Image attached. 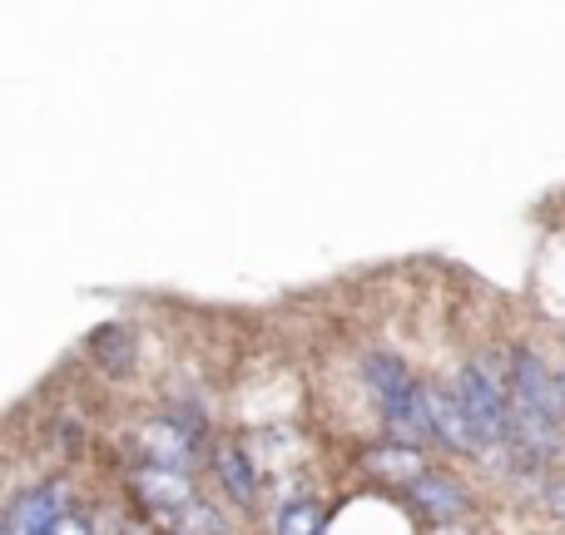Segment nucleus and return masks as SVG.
<instances>
[{"label": "nucleus", "mask_w": 565, "mask_h": 535, "mask_svg": "<svg viewBox=\"0 0 565 535\" xmlns=\"http://www.w3.org/2000/svg\"><path fill=\"white\" fill-rule=\"evenodd\" d=\"M139 486H145V501H154V506H184V501H189V481H184V471L149 467L145 477H139Z\"/></svg>", "instance_id": "nucleus-9"}, {"label": "nucleus", "mask_w": 565, "mask_h": 535, "mask_svg": "<svg viewBox=\"0 0 565 535\" xmlns=\"http://www.w3.org/2000/svg\"><path fill=\"white\" fill-rule=\"evenodd\" d=\"M55 535H85V531H79V526H65V521H60V531Z\"/></svg>", "instance_id": "nucleus-14"}, {"label": "nucleus", "mask_w": 565, "mask_h": 535, "mask_svg": "<svg viewBox=\"0 0 565 535\" xmlns=\"http://www.w3.org/2000/svg\"><path fill=\"white\" fill-rule=\"evenodd\" d=\"M427 421H431V437L447 441L457 451H481L477 431H471L467 411H461L457 392H441V387H427Z\"/></svg>", "instance_id": "nucleus-5"}, {"label": "nucleus", "mask_w": 565, "mask_h": 535, "mask_svg": "<svg viewBox=\"0 0 565 535\" xmlns=\"http://www.w3.org/2000/svg\"><path fill=\"white\" fill-rule=\"evenodd\" d=\"M551 511H556V516H565V486H551Z\"/></svg>", "instance_id": "nucleus-13"}, {"label": "nucleus", "mask_w": 565, "mask_h": 535, "mask_svg": "<svg viewBox=\"0 0 565 535\" xmlns=\"http://www.w3.org/2000/svg\"><path fill=\"white\" fill-rule=\"evenodd\" d=\"M184 535H218V516L209 506H194L189 501V511H184Z\"/></svg>", "instance_id": "nucleus-12"}, {"label": "nucleus", "mask_w": 565, "mask_h": 535, "mask_svg": "<svg viewBox=\"0 0 565 535\" xmlns=\"http://www.w3.org/2000/svg\"><path fill=\"white\" fill-rule=\"evenodd\" d=\"M89 352H95V362L105 372L125 377V372L135 367V332L129 328H99L95 338H89Z\"/></svg>", "instance_id": "nucleus-7"}, {"label": "nucleus", "mask_w": 565, "mask_h": 535, "mask_svg": "<svg viewBox=\"0 0 565 535\" xmlns=\"http://www.w3.org/2000/svg\"><path fill=\"white\" fill-rule=\"evenodd\" d=\"M451 392H457V402H461V411H467L471 431H477L481 451L511 441V397L501 392V382L491 377V372L461 367L457 372V387H451Z\"/></svg>", "instance_id": "nucleus-2"}, {"label": "nucleus", "mask_w": 565, "mask_h": 535, "mask_svg": "<svg viewBox=\"0 0 565 535\" xmlns=\"http://www.w3.org/2000/svg\"><path fill=\"white\" fill-rule=\"evenodd\" d=\"M511 417L546 421V427H561L565 417L561 377H551L541 367V357H531V352H511Z\"/></svg>", "instance_id": "nucleus-3"}, {"label": "nucleus", "mask_w": 565, "mask_h": 535, "mask_svg": "<svg viewBox=\"0 0 565 535\" xmlns=\"http://www.w3.org/2000/svg\"><path fill=\"white\" fill-rule=\"evenodd\" d=\"M417 501H422V511H427V516H437V521H457L461 511H467L461 486H457V481H441V477H422L417 481Z\"/></svg>", "instance_id": "nucleus-8"}, {"label": "nucleus", "mask_w": 565, "mask_h": 535, "mask_svg": "<svg viewBox=\"0 0 565 535\" xmlns=\"http://www.w3.org/2000/svg\"><path fill=\"white\" fill-rule=\"evenodd\" d=\"M561 392H565V372H561Z\"/></svg>", "instance_id": "nucleus-15"}, {"label": "nucleus", "mask_w": 565, "mask_h": 535, "mask_svg": "<svg viewBox=\"0 0 565 535\" xmlns=\"http://www.w3.org/2000/svg\"><path fill=\"white\" fill-rule=\"evenodd\" d=\"M139 441H145L149 467H164V471H184L189 461H194V447H199L194 431H184L174 417L149 421V427L139 431Z\"/></svg>", "instance_id": "nucleus-4"}, {"label": "nucleus", "mask_w": 565, "mask_h": 535, "mask_svg": "<svg viewBox=\"0 0 565 535\" xmlns=\"http://www.w3.org/2000/svg\"><path fill=\"white\" fill-rule=\"evenodd\" d=\"M318 526H322V516L308 506V501L278 511V535H318Z\"/></svg>", "instance_id": "nucleus-11"}, {"label": "nucleus", "mask_w": 565, "mask_h": 535, "mask_svg": "<svg viewBox=\"0 0 565 535\" xmlns=\"http://www.w3.org/2000/svg\"><path fill=\"white\" fill-rule=\"evenodd\" d=\"M0 535H10V531H6V526H0Z\"/></svg>", "instance_id": "nucleus-16"}, {"label": "nucleus", "mask_w": 565, "mask_h": 535, "mask_svg": "<svg viewBox=\"0 0 565 535\" xmlns=\"http://www.w3.org/2000/svg\"><path fill=\"white\" fill-rule=\"evenodd\" d=\"M214 471H218V481L234 491V501H244V506L254 501V471H248L244 451H234V447L214 451Z\"/></svg>", "instance_id": "nucleus-10"}, {"label": "nucleus", "mask_w": 565, "mask_h": 535, "mask_svg": "<svg viewBox=\"0 0 565 535\" xmlns=\"http://www.w3.org/2000/svg\"><path fill=\"white\" fill-rule=\"evenodd\" d=\"M6 531L10 535H55L60 531V491L55 486L25 491V496L10 506Z\"/></svg>", "instance_id": "nucleus-6"}, {"label": "nucleus", "mask_w": 565, "mask_h": 535, "mask_svg": "<svg viewBox=\"0 0 565 535\" xmlns=\"http://www.w3.org/2000/svg\"><path fill=\"white\" fill-rule=\"evenodd\" d=\"M367 387H372V397H377L387 427L397 431L402 441L431 437L427 387H422V382H412V372L402 367L397 357H387V352H372V357H367Z\"/></svg>", "instance_id": "nucleus-1"}]
</instances>
